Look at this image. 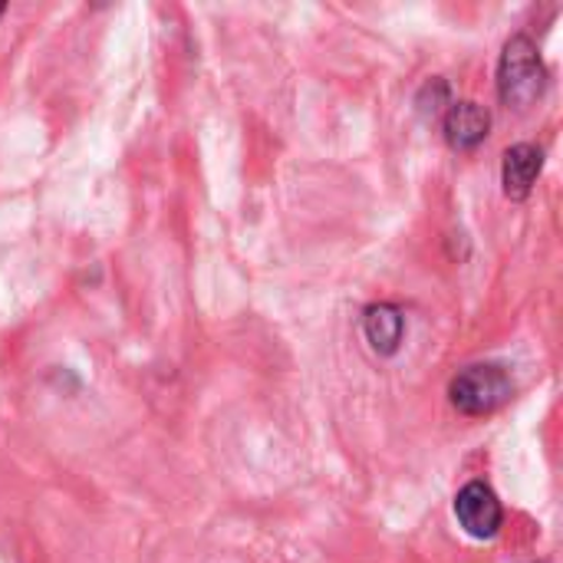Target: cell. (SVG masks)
I'll return each mask as SVG.
<instances>
[{"label":"cell","mask_w":563,"mask_h":563,"mask_svg":"<svg viewBox=\"0 0 563 563\" xmlns=\"http://www.w3.org/2000/svg\"><path fill=\"white\" fill-rule=\"evenodd\" d=\"M544 89H548V66L541 59L538 43L525 33L511 36L498 63V96L505 99V106L528 109L544 96Z\"/></svg>","instance_id":"1"},{"label":"cell","mask_w":563,"mask_h":563,"mask_svg":"<svg viewBox=\"0 0 563 563\" xmlns=\"http://www.w3.org/2000/svg\"><path fill=\"white\" fill-rule=\"evenodd\" d=\"M511 393H515V383L498 363L465 366L449 386V399L462 416H488L501 409L511 399Z\"/></svg>","instance_id":"2"},{"label":"cell","mask_w":563,"mask_h":563,"mask_svg":"<svg viewBox=\"0 0 563 563\" xmlns=\"http://www.w3.org/2000/svg\"><path fill=\"white\" fill-rule=\"evenodd\" d=\"M455 518L475 541H492L505 525V508L485 482H472L455 498Z\"/></svg>","instance_id":"3"},{"label":"cell","mask_w":563,"mask_h":563,"mask_svg":"<svg viewBox=\"0 0 563 563\" xmlns=\"http://www.w3.org/2000/svg\"><path fill=\"white\" fill-rule=\"evenodd\" d=\"M442 129H445V139L452 148L459 152H472L478 148L485 139H488V129H492V115L485 106L465 99V102H449L445 109V119H442Z\"/></svg>","instance_id":"4"},{"label":"cell","mask_w":563,"mask_h":563,"mask_svg":"<svg viewBox=\"0 0 563 563\" xmlns=\"http://www.w3.org/2000/svg\"><path fill=\"white\" fill-rule=\"evenodd\" d=\"M544 168V152L531 142H521V145H511L505 152V162H501V185H505V195L521 201L531 195L538 175Z\"/></svg>","instance_id":"5"},{"label":"cell","mask_w":563,"mask_h":563,"mask_svg":"<svg viewBox=\"0 0 563 563\" xmlns=\"http://www.w3.org/2000/svg\"><path fill=\"white\" fill-rule=\"evenodd\" d=\"M363 333L379 356H393L406 333V317L396 303H373L363 313Z\"/></svg>","instance_id":"6"},{"label":"cell","mask_w":563,"mask_h":563,"mask_svg":"<svg viewBox=\"0 0 563 563\" xmlns=\"http://www.w3.org/2000/svg\"><path fill=\"white\" fill-rule=\"evenodd\" d=\"M3 10H7V7H3V3H0V13H3Z\"/></svg>","instance_id":"7"}]
</instances>
